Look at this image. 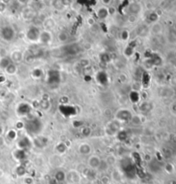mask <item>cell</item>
I'll return each instance as SVG.
<instances>
[{
    "instance_id": "1",
    "label": "cell",
    "mask_w": 176,
    "mask_h": 184,
    "mask_svg": "<svg viewBox=\"0 0 176 184\" xmlns=\"http://www.w3.org/2000/svg\"><path fill=\"white\" fill-rule=\"evenodd\" d=\"M40 35H41V33L35 27L29 28L28 33H27V36H28V40L34 41H37L38 39L40 38Z\"/></svg>"
},
{
    "instance_id": "2",
    "label": "cell",
    "mask_w": 176,
    "mask_h": 184,
    "mask_svg": "<svg viewBox=\"0 0 176 184\" xmlns=\"http://www.w3.org/2000/svg\"><path fill=\"white\" fill-rule=\"evenodd\" d=\"M2 36L5 41H11L14 37V30L10 27H5L2 30Z\"/></svg>"
},
{
    "instance_id": "3",
    "label": "cell",
    "mask_w": 176,
    "mask_h": 184,
    "mask_svg": "<svg viewBox=\"0 0 176 184\" xmlns=\"http://www.w3.org/2000/svg\"><path fill=\"white\" fill-rule=\"evenodd\" d=\"M102 164V161L100 157L97 156H92L88 158V165L92 169H98Z\"/></svg>"
},
{
    "instance_id": "4",
    "label": "cell",
    "mask_w": 176,
    "mask_h": 184,
    "mask_svg": "<svg viewBox=\"0 0 176 184\" xmlns=\"http://www.w3.org/2000/svg\"><path fill=\"white\" fill-rule=\"evenodd\" d=\"M78 151L83 155H88L91 151V147L89 146V145H88V144H82L79 146Z\"/></svg>"
},
{
    "instance_id": "5",
    "label": "cell",
    "mask_w": 176,
    "mask_h": 184,
    "mask_svg": "<svg viewBox=\"0 0 176 184\" xmlns=\"http://www.w3.org/2000/svg\"><path fill=\"white\" fill-rule=\"evenodd\" d=\"M55 179L59 182H63L65 179V174L63 171H59L57 172V174L55 175Z\"/></svg>"
},
{
    "instance_id": "6",
    "label": "cell",
    "mask_w": 176,
    "mask_h": 184,
    "mask_svg": "<svg viewBox=\"0 0 176 184\" xmlns=\"http://www.w3.org/2000/svg\"><path fill=\"white\" fill-rule=\"evenodd\" d=\"M149 18H150V20L151 21H156L157 20V15L155 14V13H153V14H150V16H149Z\"/></svg>"
},
{
    "instance_id": "7",
    "label": "cell",
    "mask_w": 176,
    "mask_h": 184,
    "mask_svg": "<svg viewBox=\"0 0 176 184\" xmlns=\"http://www.w3.org/2000/svg\"><path fill=\"white\" fill-rule=\"evenodd\" d=\"M172 111L174 114H176V103H173V105H172Z\"/></svg>"
},
{
    "instance_id": "8",
    "label": "cell",
    "mask_w": 176,
    "mask_h": 184,
    "mask_svg": "<svg viewBox=\"0 0 176 184\" xmlns=\"http://www.w3.org/2000/svg\"><path fill=\"white\" fill-rule=\"evenodd\" d=\"M175 28H176V26H175Z\"/></svg>"
}]
</instances>
